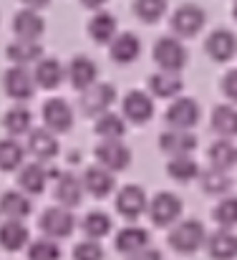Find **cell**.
<instances>
[{"instance_id":"6da1fadb","label":"cell","mask_w":237,"mask_h":260,"mask_svg":"<svg viewBox=\"0 0 237 260\" xmlns=\"http://www.w3.org/2000/svg\"><path fill=\"white\" fill-rule=\"evenodd\" d=\"M166 243L172 250L182 253V255H192L197 253L205 243H207V233H205V225L199 220H182L177 222L169 235H166Z\"/></svg>"},{"instance_id":"7a4b0ae2","label":"cell","mask_w":237,"mask_h":260,"mask_svg":"<svg viewBox=\"0 0 237 260\" xmlns=\"http://www.w3.org/2000/svg\"><path fill=\"white\" fill-rule=\"evenodd\" d=\"M152 58L159 66V71H166V74H179L184 66H187V48L182 46L179 38L174 36H161L154 48H152Z\"/></svg>"},{"instance_id":"3957f363","label":"cell","mask_w":237,"mask_h":260,"mask_svg":"<svg viewBox=\"0 0 237 260\" xmlns=\"http://www.w3.org/2000/svg\"><path fill=\"white\" fill-rule=\"evenodd\" d=\"M205 23H207V13L194 3H182L169 18V28L174 38H194L205 28Z\"/></svg>"},{"instance_id":"277c9868","label":"cell","mask_w":237,"mask_h":260,"mask_svg":"<svg viewBox=\"0 0 237 260\" xmlns=\"http://www.w3.org/2000/svg\"><path fill=\"white\" fill-rule=\"evenodd\" d=\"M199 104L189 96H179L174 99L166 111H164V121L169 124V129H179V132H192V126L199 121Z\"/></svg>"},{"instance_id":"5b68a950","label":"cell","mask_w":237,"mask_h":260,"mask_svg":"<svg viewBox=\"0 0 237 260\" xmlns=\"http://www.w3.org/2000/svg\"><path fill=\"white\" fill-rule=\"evenodd\" d=\"M38 228L46 238L51 240H61V238H69L76 228V217L71 215V210L66 207H48L41 212L38 217Z\"/></svg>"},{"instance_id":"8992f818","label":"cell","mask_w":237,"mask_h":260,"mask_svg":"<svg viewBox=\"0 0 237 260\" xmlns=\"http://www.w3.org/2000/svg\"><path fill=\"white\" fill-rule=\"evenodd\" d=\"M93 157L96 162L109 170V172H124L129 165H131V149L121 142V139H114V142H98L93 147Z\"/></svg>"},{"instance_id":"52a82bcc","label":"cell","mask_w":237,"mask_h":260,"mask_svg":"<svg viewBox=\"0 0 237 260\" xmlns=\"http://www.w3.org/2000/svg\"><path fill=\"white\" fill-rule=\"evenodd\" d=\"M116 101V88L111 84H93L88 91H83L79 99V109L83 116H104L111 111V104Z\"/></svg>"},{"instance_id":"ba28073f","label":"cell","mask_w":237,"mask_h":260,"mask_svg":"<svg viewBox=\"0 0 237 260\" xmlns=\"http://www.w3.org/2000/svg\"><path fill=\"white\" fill-rule=\"evenodd\" d=\"M149 220L157 228H169L179 220L182 215V200L174 192H157L149 202Z\"/></svg>"},{"instance_id":"9c48e42d","label":"cell","mask_w":237,"mask_h":260,"mask_svg":"<svg viewBox=\"0 0 237 260\" xmlns=\"http://www.w3.org/2000/svg\"><path fill=\"white\" fill-rule=\"evenodd\" d=\"M43 124L53 134H66L74 126V109L66 99H46L43 101Z\"/></svg>"},{"instance_id":"30bf717a","label":"cell","mask_w":237,"mask_h":260,"mask_svg":"<svg viewBox=\"0 0 237 260\" xmlns=\"http://www.w3.org/2000/svg\"><path fill=\"white\" fill-rule=\"evenodd\" d=\"M121 116L131 124H147L154 116V99L147 91H129L121 101Z\"/></svg>"},{"instance_id":"8fae6325","label":"cell","mask_w":237,"mask_h":260,"mask_svg":"<svg viewBox=\"0 0 237 260\" xmlns=\"http://www.w3.org/2000/svg\"><path fill=\"white\" fill-rule=\"evenodd\" d=\"M3 88L13 101H28L36 93V79L28 69L23 66H10L3 74Z\"/></svg>"},{"instance_id":"7c38bea8","label":"cell","mask_w":237,"mask_h":260,"mask_svg":"<svg viewBox=\"0 0 237 260\" xmlns=\"http://www.w3.org/2000/svg\"><path fill=\"white\" fill-rule=\"evenodd\" d=\"M205 51L212 61L217 63H227L237 53V36L230 28H215L207 38H205Z\"/></svg>"},{"instance_id":"4fadbf2b","label":"cell","mask_w":237,"mask_h":260,"mask_svg":"<svg viewBox=\"0 0 237 260\" xmlns=\"http://www.w3.org/2000/svg\"><path fill=\"white\" fill-rule=\"evenodd\" d=\"M144 210H149L147 192L139 184H124L116 194V212L126 220H137Z\"/></svg>"},{"instance_id":"5bb4252c","label":"cell","mask_w":237,"mask_h":260,"mask_svg":"<svg viewBox=\"0 0 237 260\" xmlns=\"http://www.w3.org/2000/svg\"><path fill=\"white\" fill-rule=\"evenodd\" d=\"M159 149L166 152L169 157H192V152L197 149V134L194 132L166 129L159 137Z\"/></svg>"},{"instance_id":"9a60e30c","label":"cell","mask_w":237,"mask_h":260,"mask_svg":"<svg viewBox=\"0 0 237 260\" xmlns=\"http://www.w3.org/2000/svg\"><path fill=\"white\" fill-rule=\"evenodd\" d=\"M96 76H98V66L88 56H74L69 61L66 79H69V84L76 88V91H81V93L88 91V88L96 84Z\"/></svg>"},{"instance_id":"2e32d148","label":"cell","mask_w":237,"mask_h":260,"mask_svg":"<svg viewBox=\"0 0 237 260\" xmlns=\"http://www.w3.org/2000/svg\"><path fill=\"white\" fill-rule=\"evenodd\" d=\"M46 30V20L30 10V8H23L13 15V33L18 41H38Z\"/></svg>"},{"instance_id":"e0dca14e","label":"cell","mask_w":237,"mask_h":260,"mask_svg":"<svg viewBox=\"0 0 237 260\" xmlns=\"http://www.w3.org/2000/svg\"><path fill=\"white\" fill-rule=\"evenodd\" d=\"M25 152H30L36 157V162H46V159H53L58 154V139L53 132H48L46 126H38L28 134V142H25Z\"/></svg>"},{"instance_id":"ac0fdd59","label":"cell","mask_w":237,"mask_h":260,"mask_svg":"<svg viewBox=\"0 0 237 260\" xmlns=\"http://www.w3.org/2000/svg\"><path fill=\"white\" fill-rule=\"evenodd\" d=\"M81 182H83V189H86L91 197H96V200L109 197V194L114 192V187H116L114 174L109 172V170H104V167H96V165H93V167H86Z\"/></svg>"},{"instance_id":"d6986e66","label":"cell","mask_w":237,"mask_h":260,"mask_svg":"<svg viewBox=\"0 0 237 260\" xmlns=\"http://www.w3.org/2000/svg\"><path fill=\"white\" fill-rule=\"evenodd\" d=\"M139 53H142V41L134 33H119L109 46V58L119 66H126V63L137 61Z\"/></svg>"},{"instance_id":"ffe728a7","label":"cell","mask_w":237,"mask_h":260,"mask_svg":"<svg viewBox=\"0 0 237 260\" xmlns=\"http://www.w3.org/2000/svg\"><path fill=\"white\" fill-rule=\"evenodd\" d=\"M207 253L212 260H235L237 258V235L232 230H215L207 235Z\"/></svg>"},{"instance_id":"44dd1931","label":"cell","mask_w":237,"mask_h":260,"mask_svg":"<svg viewBox=\"0 0 237 260\" xmlns=\"http://www.w3.org/2000/svg\"><path fill=\"white\" fill-rule=\"evenodd\" d=\"M81 197H83V182L76 174L63 172L61 179L56 182V187H53V200L63 207H76L81 202Z\"/></svg>"},{"instance_id":"7402d4cb","label":"cell","mask_w":237,"mask_h":260,"mask_svg":"<svg viewBox=\"0 0 237 260\" xmlns=\"http://www.w3.org/2000/svg\"><path fill=\"white\" fill-rule=\"evenodd\" d=\"M33 79H36V84L41 88L51 91V88L61 86V81L66 79V69H63V63L58 58H41L36 63Z\"/></svg>"},{"instance_id":"603a6c76","label":"cell","mask_w":237,"mask_h":260,"mask_svg":"<svg viewBox=\"0 0 237 260\" xmlns=\"http://www.w3.org/2000/svg\"><path fill=\"white\" fill-rule=\"evenodd\" d=\"M210 129L215 134H220V139H232V137H237V109L235 106H227V104L215 106L212 114H210Z\"/></svg>"},{"instance_id":"cb8c5ba5","label":"cell","mask_w":237,"mask_h":260,"mask_svg":"<svg viewBox=\"0 0 237 260\" xmlns=\"http://www.w3.org/2000/svg\"><path fill=\"white\" fill-rule=\"evenodd\" d=\"M46 182H48V172L43 170V165L38 162H30V165H23L20 172H18V187L23 194L33 197V194H41L46 189Z\"/></svg>"},{"instance_id":"d4e9b609","label":"cell","mask_w":237,"mask_h":260,"mask_svg":"<svg viewBox=\"0 0 237 260\" xmlns=\"http://www.w3.org/2000/svg\"><path fill=\"white\" fill-rule=\"evenodd\" d=\"M5 56L13 66H28V63H38L43 58V46H38V41H13L5 48Z\"/></svg>"},{"instance_id":"484cf974","label":"cell","mask_w":237,"mask_h":260,"mask_svg":"<svg viewBox=\"0 0 237 260\" xmlns=\"http://www.w3.org/2000/svg\"><path fill=\"white\" fill-rule=\"evenodd\" d=\"M114 248L129 258V255H134V253L149 248V233H147L144 228H124V230L116 233Z\"/></svg>"},{"instance_id":"4316f807","label":"cell","mask_w":237,"mask_h":260,"mask_svg":"<svg viewBox=\"0 0 237 260\" xmlns=\"http://www.w3.org/2000/svg\"><path fill=\"white\" fill-rule=\"evenodd\" d=\"M30 210H33L30 197L23 194L20 189H8V192L0 194V212H3L8 220H20V222H23V217H28Z\"/></svg>"},{"instance_id":"83f0119b","label":"cell","mask_w":237,"mask_h":260,"mask_svg":"<svg viewBox=\"0 0 237 260\" xmlns=\"http://www.w3.org/2000/svg\"><path fill=\"white\" fill-rule=\"evenodd\" d=\"M28 240H30V233H28V228L20 220H5V222H0V248L3 250L15 253V250L25 248Z\"/></svg>"},{"instance_id":"f1b7e54d","label":"cell","mask_w":237,"mask_h":260,"mask_svg":"<svg viewBox=\"0 0 237 260\" xmlns=\"http://www.w3.org/2000/svg\"><path fill=\"white\" fill-rule=\"evenodd\" d=\"M207 157L212 167L230 172L232 167H237V144L232 139H215L207 149Z\"/></svg>"},{"instance_id":"f546056e","label":"cell","mask_w":237,"mask_h":260,"mask_svg":"<svg viewBox=\"0 0 237 260\" xmlns=\"http://www.w3.org/2000/svg\"><path fill=\"white\" fill-rule=\"evenodd\" d=\"M116 15H111L109 10H98L91 20H88V36L93 43H109L116 38Z\"/></svg>"},{"instance_id":"4dcf8cb0","label":"cell","mask_w":237,"mask_h":260,"mask_svg":"<svg viewBox=\"0 0 237 260\" xmlns=\"http://www.w3.org/2000/svg\"><path fill=\"white\" fill-rule=\"evenodd\" d=\"M197 179H199V187H202L205 194H222V197H227V192L232 189L230 172H222L217 167H205Z\"/></svg>"},{"instance_id":"1f68e13d","label":"cell","mask_w":237,"mask_h":260,"mask_svg":"<svg viewBox=\"0 0 237 260\" xmlns=\"http://www.w3.org/2000/svg\"><path fill=\"white\" fill-rule=\"evenodd\" d=\"M3 129H5L13 139H18V137H23V134H30V132H33V114H30L25 106H13V109H8L5 116H3Z\"/></svg>"},{"instance_id":"d6a6232c","label":"cell","mask_w":237,"mask_h":260,"mask_svg":"<svg viewBox=\"0 0 237 260\" xmlns=\"http://www.w3.org/2000/svg\"><path fill=\"white\" fill-rule=\"evenodd\" d=\"M93 134H96L101 142H114V139H121V137L126 134V119H124L121 114L106 111L104 116H98V119H96Z\"/></svg>"},{"instance_id":"836d02e7","label":"cell","mask_w":237,"mask_h":260,"mask_svg":"<svg viewBox=\"0 0 237 260\" xmlns=\"http://www.w3.org/2000/svg\"><path fill=\"white\" fill-rule=\"evenodd\" d=\"M147 86H149L152 99H154V96H157V99H172V96H177V93L182 91V86H184V84H182L179 74L157 71V74H152V76H149Z\"/></svg>"},{"instance_id":"e575fe53","label":"cell","mask_w":237,"mask_h":260,"mask_svg":"<svg viewBox=\"0 0 237 260\" xmlns=\"http://www.w3.org/2000/svg\"><path fill=\"white\" fill-rule=\"evenodd\" d=\"M111 217L104 212V210H91V212H86L83 215V220H81V230H83V235L88 238V240H101V238H106L109 233H111Z\"/></svg>"},{"instance_id":"d590c367","label":"cell","mask_w":237,"mask_h":260,"mask_svg":"<svg viewBox=\"0 0 237 260\" xmlns=\"http://www.w3.org/2000/svg\"><path fill=\"white\" fill-rule=\"evenodd\" d=\"M23 157H25V144H20L13 137L0 139V170L3 172H15L18 167H23Z\"/></svg>"},{"instance_id":"8d00e7d4","label":"cell","mask_w":237,"mask_h":260,"mask_svg":"<svg viewBox=\"0 0 237 260\" xmlns=\"http://www.w3.org/2000/svg\"><path fill=\"white\" fill-rule=\"evenodd\" d=\"M199 172H202V167L192 157H172L166 162V174L177 182H192L194 177H199Z\"/></svg>"},{"instance_id":"74e56055","label":"cell","mask_w":237,"mask_h":260,"mask_svg":"<svg viewBox=\"0 0 237 260\" xmlns=\"http://www.w3.org/2000/svg\"><path fill=\"white\" fill-rule=\"evenodd\" d=\"M212 220L222 230H230L232 225H237V197H222L212 210Z\"/></svg>"},{"instance_id":"f35d334b","label":"cell","mask_w":237,"mask_h":260,"mask_svg":"<svg viewBox=\"0 0 237 260\" xmlns=\"http://www.w3.org/2000/svg\"><path fill=\"white\" fill-rule=\"evenodd\" d=\"M134 15L144 23H157L159 18L166 13V0H134L131 5Z\"/></svg>"},{"instance_id":"ab89813d","label":"cell","mask_w":237,"mask_h":260,"mask_svg":"<svg viewBox=\"0 0 237 260\" xmlns=\"http://www.w3.org/2000/svg\"><path fill=\"white\" fill-rule=\"evenodd\" d=\"M28 260H61V248L51 238L33 240L28 245Z\"/></svg>"},{"instance_id":"60d3db41","label":"cell","mask_w":237,"mask_h":260,"mask_svg":"<svg viewBox=\"0 0 237 260\" xmlns=\"http://www.w3.org/2000/svg\"><path fill=\"white\" fill-rule=\"evenodd\" d=\"M74 260H104V248L98 240H81L74 248Z\"/></svg>"},{"instance_id":"b9f144b4","label":"cell","mask_w":237,"mask_h":260,"mask_svg":"<svg viewBox=\"0 0 237 260\" xmlns=\"http://www.w3.org/2000/svg\"><path fill=\"white\" fill-rule=\"evenodd\" d=\"M222 93L230 99V101H235L237 104V69H230L225 76H222Z\"/></svg>"},{"instance_id":"7bdbcfd3","label":"cell","mask_w":237,"mask_h":260,"mask_svg":"<svg viewBox=\"0 0 237 260\" xmlns=\"http://www.w3.org/2000/svg\"><path fill=\"white\" fill-rule=\"evenodd\" d=\"M126 260H161V253L157 248H147V250H139V253L129 255Z\"/></svg>"},{"instance_id":"ee69618b","label":"cell","mask_w":237,"mask_h":260,"mask_svg":"<svg viewBox=\"0 0 237 260\" xmlns=\"http://www.w3.org/2000/svg\"><path fill=\"white\" fill-rule=\"evenodd\" d=\"M81 5L88 8V10H96V13H98V8L106 5V0H81Z\"/></svg>"},{"instance_id":"f6af8a7d","label":"cell","mask_w":237,"mask_h":260,"mask_svg":"<svg viewBox=\"0 0 237 260\" xmlns=\"http://www.w3.org/2000/svg\"><path fill=\"white\" fill-rule=\"evenodd\" d=\"M20 3H23V5H28L30 10H38V8H46L51 0H20Z\"/></svg>"},{"instance_id":"bcb514c9","label":"cell","mask_w":237,"mask_h":260,"mask_svg":"<svg viewBox=\"0 0 237 260\" xmlns=\"http://www.w3.org/2000/svg\"><path fill=\"white\" fill-rule=\"evenodd\" d=\"M232 18H235V20H237V0H235V3H232Z\"/></svg>"}]
</instances>
